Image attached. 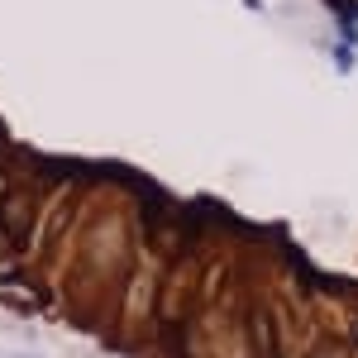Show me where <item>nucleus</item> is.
Masks as SVG:
<instances>
[{"mask_svg": "<svg viewBox=\"0 0 358 358\" xmlns=\"http://www.w3.org/2000/svg\"><path fill=\"white\" fill-rule=\"evenodd\" d=\"M20 358H34V354H20Z\"/></svg>", "mask_w": 358, "mask_h": 358, "instance_id": "obj_1", "label": "nucleus"}]
</instances>
